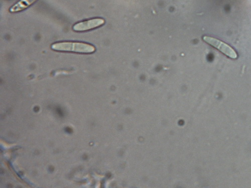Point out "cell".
I'll use <instances>...</instances> for the list:
<instances>
[{
  "mask_svg": "<svg viewBox=\"0 0 251 188\" xmlns=\"http://www.w3.org/2000/svg\"><path fill=\"white\" fill-rule=\"evenodd\" d=\"M51 48L60 52H73L81 54H91L96 51L94 46L78 42H60L51 45Z\"/></svg>",
  "mask_w": 251,
  "mask_h": 188,
  "instance_id": "obj_1",
  "label": "cell"
},
{
  "mask_svg": "<svg viewBox=\"0 0 251 188\" xmlns=\"http://www.w3.org/2000/svg\"><path fill=\"white\" fill-rule=\"evenodd\" d=\"M203 40L205 43L216 48L228 57L234 59L238 58L236 51L231 47L224 42L217 38L207 36H204Z\"/></svg>",
  "mask_w": 251,
  "mask_h": 188,
  "instance_id": "obj_2",
  "label": "cell"
},
{
  "mask_svg": "<svg viewBox=\"0 0 251 188\" xmlns=\"http://www.w3.org/2000/svg\"><path fill=\"white\" fill-rule=\"evenodd\" d=\"M104 23L105 21L102 18L92 19L75 24L73 29L76 32H84L99 27Z\"/></svg>",
  "mask_w": 251,
  "mask_h": 188,
  "instance_id": "obj_3",
  "label": "cell"
},
{
  "mask_svg": "<svg viewBox=\"0 0 251 188\" xmlns=\"http://www.w3.org/2000/svg\"><path fill=\"white\" fill-rule=\"evenodd\" d=\"M37 0H20L17 3L12 6L9 9L11 13H17L24 11L34 3Z\"/></svg>",
  "mask_w": 251,
  "mask_h": 188,
  "instance_id": "obj_4",
  "label": "cell"
}]
</instances>
